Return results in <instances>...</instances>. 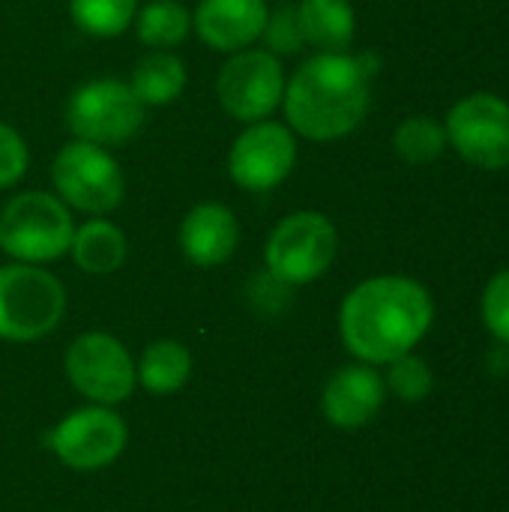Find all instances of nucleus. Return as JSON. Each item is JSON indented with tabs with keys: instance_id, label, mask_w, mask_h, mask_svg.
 <instances>
[{
	"instance_id": "obj_3",
	"label": "nucleus",
	"mask_w": 509,
	"mask_h": 512,
	"mask_svg": "<svg viewBox=\"0 0 509 512\" xmlns=\"http://www.w3.org/2000/svg\"><path fill=\"white\" fill-rule=\"evenodd\" d=\"M75 222L51 192H18L0 210V249L21 264H48L69 252Z\"/></svg>"
},
{
	"instance_id": "obj_7",
	"label": "nucleus",
	"mask_w": 509,
	"mask_h": 512,
	"mask_svg": "<svg viewBox=\"0 0 509 512\" xmlns=\"http://www.w3.org/2000/svg\"><path fill=\"white\" fill-rule=\"evenodd\" d=\"M144 102L129 81L93 78L81 84L66 102V126L78 141L114 147L138 135L144 123Z\"/></svg>"
},
{
	"instance_id": "obj_18",
	"label": "nucleus",
	"mask_w": 509,
	"mask_h": 512,
	"mask_svg": "<svg viewBox=\"0 0 509 512\" xmlns=\"http://www.w3.org/2000/svg\"><path fill=\"white\" fill-rule=\"evenodd\" d=\"M192 375V354L186 345L174 339H159L150 348H144L138 366H135V381L153 393V396H168L180 390Z\"/></svg>"
},
{
	"instance_id": "obj_6",
	"label": "nucleus",
	"mask_w": 509,
	"mask_h": 512,
	"mask_svg": "<svg viewBox=\"0 0 509 512\" xmlns=\"http://www.w3.org/2000/svg\"><path fill=\"white\" fill-rule=\"evenodd\" d=\"M51 183L57 198L87 216H105L123 204L126 195V177L117 159L87 141H69L60 147L51 165Z\"/></svg>"
},
{
	"instance_id": "obj_10",
	"label": "nucleus",
	"mask_w": 509,
	"mask_h": 512,
	"mask_svg": "<svg viewBox=\"0 0 509 512\" xmlns=\"http://www.w3.org/2000/svg\"><path fill=\"white\" fill-rule=\"evenodd\" d=\"M66 375L72 387L96 405L126 402L138 384L129 351L108 333L78 336L66 351Z\"/></svg>"
},
{
	"instance_id": "obj_9",
	"label": "nucleus",
	"mask_w": 509,
	"mask_h": 512,
	"mask_svg": "<svg viewBox=\"0 0 509 512\" xmlns=\"http://www.w3.org/2000/svg\"><path fill=\"white\" fill-rule=\"evenodd\" d=\"M447 144L480 171L509 168V102L495 93L462 96L444 123Z\"/></svg>"
},
{
	"instance_id": "obj_23",
	"label": "nucleus",
	"mask_w": 509,
	"mask_h": 512,
	"mask_svg": "<svg viewBox=\"0 0 509 512\" xmlns=\"http://www.w3.org/2000/svg\"><path fill=\"white\" fill-rule=\"evenodd\" d=\"M387 366H390V372H387L384 384H387V390L396 399H402L408 405H417V402H423L432 393L435 375H432L429 363L423 357H417L414 351L399 357V360H393V363H387Z\"/></svg>"
},
{
	"instance_id": "obj_24",
	"label": "nucleus",
	"mask_w": 509,
	"mask_h": 512,
	"mask_svg": "<svg viewBox=\"0 0 509 512\" xmlns=\"http://www.w3.org/2000/svg\"><path fill=\"white\" fill-rule=\"evenodd\" d=\"M261 39H264V48L270 54H276V57L300 54L306 48V39H303V30H300L297 6H279L276 12H270Z\"/></svg>"
},
{
	"instance_id": "obj_13",
	"label": "nucleus",
	"mask_w": 509,
	"mask_h": 512,
	"mask_svg": "<svg viewBox=\"0 0 509 512\" xmlns=\"http://www.w3.org/2000/svg\"><path fill=\"white\" fill-rule=\"evenodd\" d=\"M267 15V0H201L195 6L192 27L207 48L234 54L261 39Z\"/></svg>"
},
{
	"instance_id": "obj_19",
	"label": "nucleus",
	"mask_w": 509,
	"mask_h": 512,
	"mask_svg": "<svg viewBox=\"0 0 509 512\" xmlns=\"http://www.w3.org/2000/svg\"><path fill=\"white\" fill-rule=\"evenodd\" d=\"M129 87L144 105H168L186 87V66L177 54L153 48L135 63Z\"/></svg>"
},
{
	"instance_id": "obj_11",
	"label": "nucleus",
	"mask_w": 509,
	"mask_h": 512,
	"mask_svg": "<svg viewBox=\"0 0 509 512\" xmlns=\"http://www.w3.org/2000/svg\"><path fill=\"white\" fill-rule=\"evenodd\" d=\"M297 162V138L285 123L258 120L249 123L231 144L228 174L246 192L276 189Z\"/></svg>"
},
{
	"instance_id": "obj_4",
	"label": "nucleus",
	"mask_w": 509,
	"mask_h": 512,
	"mask_svg": "<svg viewBox=\"0 0 509 512\" xmlns=\"http://www.w3.org/2000/svg\"><path fill=\"white\" fill-rule=\"evenodd\" d=\"M66 312V291L57 276L36 264L0 267V339L36 342L48 336Z\"/></svg>"
},
{
	"instance_id": "obj_21",
	"label": "nucleus",
	"mask_w": 509,
	"mask_h": 512,
	"mask_svg": "<svg viewBox=\"0 0 509 512\" xmlns=\"http://www.w3.org/2000/svg\"><path fill=\"white\" fill-rule=\"evenodd\" d=\"M393 150L408 165H432L447 150V132L444 123H438L429 114H411L405 117L393 132Z\"/></svg>"
},
{
	"instance_id": "obj_26",
	"label": "nucleus",
	"mask_w": 509,
	"mask_h": 512,
	"mask_svg": "<svg viewBox=\"0 0 509 512\" xmlns=\"http://www.w3.org/2000/svg\"><path fill=\"white\" fill-rule=\"evenodd\" d=\"M27 165H30L27 141L21 138L18 129L0 123V189L15 186L27 174Z\"/></svg>"
},
{
	"instance_id": "obj_20",
	"label": "nucleus",
	"mask_w": 509,
	"mask_h": 512,
	"mask_svg": "<svg viewBox=\"0 0 509 512\" xmlns=\"http://www.w3.org/2000/svg\"><path fill=\"white\" fill-rule=\"evenodd\" d=\"M192 30V12L177 0H153L135 12V33L147 48L168 51Z\"/></svg>"
},
{
	"instance_id": "obj_1",
	"label": "nucleus",
	"mask_w": 509,
	"mask_h": 512,
	"mask_svg": "<svg viewBox=\"0 0 509 512\" xmlns=\"http://www.w3.org/2000/svg\"><path fill=\"white\" fill-rule=\"evenodd\" d=\"M432 321V294L411 276H372L351 288L339 309L345 348L369 366H387L411 354Z\"/></svg>"
},
{
	"instance_id": "obj_17",
	"label": "nucleus",
	"mask_w": 509,
	"mask_h": 512,
	"mask_svg": "<svg viewBox=\"0 0 509 512\" xmlns=\"http://www.w3.org/2000/svg\"><path fill=\"white\" fill-rule=\"evenodd\" d=\"M69 252L84 273L108 276V273L120 270L126 261V234L114 222L96 216V219L84 222L81 228H75Z\"/></svg>"
},
{
	"instance_id": "obj_22",
	"label": "nucleus",
	"mask_w": 509,
	"mask_h": 512,
	"mask_svg": "<svg viewBox=\"0 0 509 512\" xmlns=\"http://www.w3.org/2000/svg\"><path fill=\"white\" fill-rule=\"evenodd\" d=\"M138 12V0H69V15L78 30L96 39L120 36Z\"/></svg>"
},
{
	"instance_id": "obj_16",
	"label": "nucleus",
	"mask_w": 509,
	"mask_h": 512,
	"mask_svg": "<svg viewBox=\"0 0 509 512\" xmlns=\"http://www.w3.org/2000/svg\"><path fill=\"white\" fill-rule=\"evenodd\" d=\"M297 18L306 45L318 48V54H342L354 42L357 15L351 0H300Z\"/></svg>"
},
{
	"instance_id": "obj_2",
	"label": "nucleus",
	"mask_w": 509,
	"mask_h": 512,
	"mask_svg": "<svg viewBox=\"0 0 509 512\" xmlns=\"http://www.w3.org/2000/svg\"><path fill=\"white\" fill-rule=\"evenodd\" d=\"M369 81L348 51L309 57L285 84V126L318 144L351 135L369 111Z\"/></svg>"
},
{
	"instance_id": "obj_25",
	"label": "nucleus",
	"mask_w": 509,
	"mask_h": 512,
	"mask_svg": "<svg viewBox=\"0 0 509 512\" xmlns=\"http://www.w3.org/2000/svg\"><path fill=\"white\" fill-rule=\"evenodd\" d=\"M483 324L486 330L501 342L509 345V267L495 273L489 282H486V291H483Z\"/></svg>"
},
{
	"instance_id": "obj_5",
	"label": "nucleus",
	"mask_w": 509,
	"mask_h": 512,
	"mask_svg": "<svg viewBox=\"0 0 509 512\" xmlns=\"http://www.w3.org/2000/svg\"><path fill=\"white\" fill-rule=\"evenodd\" d=\"M336 252V225L318 210H297L273 228L264 246V261L276 282L294 288L321 279L333 267Z\"/></svg>"
},
{
	"instance_id": "obj_12",
	"label": "nucleus",
	"mask_w": 509,
	"mask_h": 512,
	"mask_svg": "<svg viewBox=\"0 0 509 512\" xmlns=\"http://www.w3.org/2000/svg\"><path fill=\"white\" fill-rule=\"evenodd\" d=\"M51 450L72 471L108 468L126 447V423L105 405L72 411L54 432Z\"/></svg>"
},
{
	"instance_id": "obj_14",
	"label": "nucleus",
	"mask_w": 509,
	"mask_h": 512,
	"mask_svg": "<svg viewBox=\"0 0 509 512\" xmlns=\"http://www.w3.org/2000/svg\"><path fill=\"white\" fill-rule=\"evenodd\" d=\"M387 399V384L369 363L339 369L321 396L324 417L339 429H363L378 417Z\"/></svg>"
},
{
	"instance_id": "obj_15",
	"label": "nucleus",
	"mask_w": 509,
	"mask_h": 512,
	"mask_svg": "<svg viewBox=\"0 0 509 512\" xmlns=\"http://www.w3.org/2000/svg\"><path fill=\"white\" fill-rule=\"evenodd\" d=\"M240 243V222L231 207L204 201L195 204L180 222V249L195 267H219L225 264Z\"/></svg>"
},
{
	"instance_id": "obj_8",
	"label": "nucleus",
	"mask_w": 509,
	"mask_h": 512,
	"mask_svg": "<svg viewBox=\"0 0 509 512\" xmlns=\"http://www.w3.org/2000/svg\"><path fill=\"white\" fill-rule=\"evenodd\" d=\"M285 69L267 48H243L228 57L216 78V96L228 117L240 123L267 120L285 96Z\"/></svg>"
}]
</instances>
